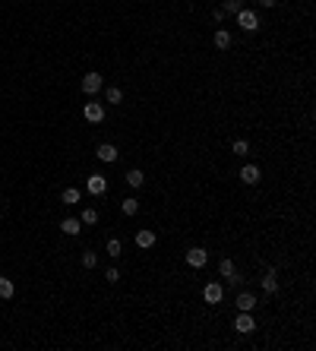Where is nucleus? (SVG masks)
<instances>
[{
    "mask_svg": "<svg viewBox=\"0 0 316 351\" xmlns=\"http://www.w3.org/2000/svg\"><path fill=\"white\" fill-rule=\"evenodd\" d=\"M120 212H123V215H136V212H139V200H133V196H127V200L120 203Z\"/></svg>",
    "mask_w": 316,
    "mask_h": 351,
    "instance_id": "nucleus-18",
    "label": "nucleus"
},
{
    "mask_svg": "<svg viewBox=\"0 0 316 351\" xmlns=\"http://www.w3.org/2000/svg\"><path fill=\"white\" fill-rule=\"evenodd\" d=\"M83 117H86L89 124H101V121H104V104H101V101H86Z\"/></svg>",
    "mask_w": 316,
    "mask_h": 351,
    "instance_id": "nucleus-4",
    "label": "nucleus"
},
{
    "mask_svg": "<svg viewBox=\"0 0 316 351\" xmlns=\"http://www.w3.org/2000/svg\"><path fill=\"white\" fill-rule=\"evenodd\" d=\"M256 4H260V7H266V10H272V7H275V0H256Z\"/></svg>",
    "mask_w": 316,
    "mask_h": 351,
    "instance_id": "nucleus-27",
    "label": "nucleus"
},
{
    "mask_svg": "<svg viewBox=\"0 0 316 351\" xmlns=\"http://www.w3.org/2000/svg\"><path fill=\"white\" fill-rule=\"evenodd\" d=\"M221 298H225V288H221L218 282H209V285L203 288V301H206V304H221Z\"/></svg>",
    "mask_w": 316,
    "mask_h": 351,
    "instance_id": "nucleus-8",
    "label": "nucleus"
},
{
    "mask_svg": "<svg viewBox=\"0 0 316 351\" xmlns=\"http://www.w3.org/2000/svg\"><path fill=\"white\" fill-rule=\"evenodd\" d=\"M101 86H104V76L101 73H86L83 76V92H86V95H98Z\"/></svg>",
    "mask_w": 316,
    "mask_h": 351,
    "instance_id": "nucleus-6",
    "label": "nucleus"
},
{
    "mask_svg": "<svg viewBox=\"0 0 316 351\" xmlns=\"http://www.w3.org/2000/svg\"><path fill=\"white\" fill-rule=\"evenodd\" d=\"M104 278H108L111 285H117V282H120V272H117V269H108V272H104Z\"/></svg>",
    "mask_w": 316,
    "mask_h": 351,
    "instance_id": "nucleus-26",
    "label": "nucleus"
},
{
    "mask_svg": "<svg viewBox=\"0 0 316 351\" xmlns=\"http://www.w3.org/2000/svg\"><path fill=\"white\" fill-rule=\"evenodd\" d=\"M234 16H237V26L243 32H256V29H260V16H256V10H250V7H240Z\"/></svg>",
    "mask_w": 316,
    "mask_h": 351,
    "instance_id": "nucleus-1",
    "label": "nucleus"
},
{
    "mask_svg": "<svg viewBox=\"0 0 316 351\" xmlns=\"http://www.w3.org/2000/svg\"><path fill=\"white\" fill-rule=\"evenodd\" d=\"M104 98H108L111 104H120L123 101V89L120 86H108V89H104Z\"/></svg>",
    "mask_w": 316,
    "mask_h": 351,
    "instance_id": "nucleus-17",
    "label": "nucleus"
},
{
    "mask_svg": "<svg viewBox=\"0 0 316 351\" xmlns=\"http://www.w3.org/2000/svg\"><path fill=\"white\" fill-rule=\"evenodd\" d=\"M83 266H86V269H95V266H98V253H95V250H86V253H83Z\"/></svg>",
    "mask_w": 316,
    "mask_h": 351,
    "instance_id": "nucleus-24",
    "label": "nucleus"
},
{
    "mask_svg": "<svg viewBox=\"0 0 316 351\" xmlns=\"http://www.w3.org/2000/svg\"><path fill=\"white\" fill-rule=\"evenodd\" d=\"M117 155H120V149H117L114 143H101V146L95 149V158H98V161H104V165L117 161Z\"/></svg>",
    "mask_w": 316,
    "mask_h": 351,
    "instance_id": "nucleus-5",
    "label": "nucleus"
},
{
    "mask_svg": "<svg viewBox=\"0 0 316 351\" xmlns=\"http://www.w3.org/2000/svg\"><path fill=\"white\" fill-rule=\"evenodd\" d=\"M209 263V253L203 247H190L186 250V266H193V269H203Z\"/></svg>",
    "mask_w": 316,
    "mask_h": 351,
    "instance_id": "nucleus-7",
    "label": "nucleus"
},
{
    "mask_svg": "<svg viewBox=\"0 0 316 351\" xmlns=\"http://www.w3.org/2000/svg\"><path fill=\"white\" fill-rule=\"evenodd\" d=\"M13 282H10V278H4V275H0V298H4V301H10V298H13Z\"/></svg>",
    "mask_w": 316,
    "mask_h": 351,
    "instance_id": "nucleus-21",
    "label": "nucleus"
},
{
    "mask_svg": "<svg viewBox=\"0 0 316 351\" xmlns=\"http://www.w3.org/2000/svg\"><path fill=\"white\" fill-rule=\"evenodd\" d=\"M127 184H130V187H136V190H139V187L146 184V174L139 171V168H130V171H127Z\"/></svg>",
    "mask_w": 316,
    "mask_h": 351,
    "instance_id": "nucleus-16",
    "label": "nucleus"
},
{
    "mask_svg": "<svg viewBox=\"0 0 316 351\" xmlns=\"http://www.w3.org/2000/svg\"><path fill=\"white\" fill-rule=\"evenodd\" d=\"M240 7H243V0H225V7H221V13H231V16H234V13H237Z\"/></svg>",
    "mask_w": 316,
    "mask_h": 351,
    "instance_id": "nucleus-25",
    "label": "nucleus"
},
{
    "mask_svg": "<svg viewBox=\"0 0 316 351\" xmlns=\"http://www.w3.org/2000/svg\"><path fill=\"white\" fill-rule=\"evenodd\" d=\"M231 152H234V155H240V158H247L250 155V143H247V139H237V143L231 146Z\"/></svg>",
    "mask_w": 316,
    "mask_h": 351,
    "instance_id": "nucleus-22",
    "label": "nucleus"
},
{
    "mask_svg": "<svg viewBox=\"0 0 316 351\" xmlns=\"http://www.w3.org/2000/svg\"><path fill=\"white\" fill-rule=\"evenodd\" d=\"M133 241H136V247H139V250H152V247H155V241H158V238H155V231L143 228V231H136V238H133Z\"/></svg>",
    "mask_w": 316,
    "mask_h": 351,
    "instance_id": "nucleus-9",
    "label": "nucleus"
},
{
    "mask_svg": "<svg viewBox=\"0 0 316 351\" xmlns=\"http://www.w3.org/2000/svg\"><path fill=\"white\" fill-rule=\"evenodd\" d=\"M79 221H83V225H98V209H83V215H79Z\"/></svg>",
    "mask_w": 316,
    "mask_h": 351,
    "instance_id": "nucleus-19",
    "label": "nucleus"
},
{
    "mask_svg": "<svg viewBox=\"0 0 316 351\" xmlns=\"http://www.w3.org/2000/svg\"><path fill=\"white\" fill-rule=\"evenodd\" d=\"M263 291H266V295H275V291H278V275H275V269H269V272L263 275Z\"/></svg>",
    "mask_w": 316,
    "mask_h": 351,
    "instance_id": "nucleus-13",
    "label": "nucleus"
},
{
    "mask_svg": "<svg viewBox=\"0 0 316 351\" xmlns=\"http://www.w3.org/2000/svg\"><path fill=\"white\" fill-rule=\"evenodd\" d=\"M60 200H64L67 206H76V203H79V190H76V187H67V190L60 193Z\"/></svg>",
    "mask_w": 316,
    "mask_h": 351,
    "instance_id": "nucleus-20",
    "label": "nucleus"
},
{
    "mask_svg": "<svg viewBox=\"0 0 316 351\" xmlns=\"http://www.w3.org/2000/svg\"><path fill=\"white\" fill-rule=\"evenodd\" d=\"M218 275H221V278H231V275H234V260H221V263H218Z\"/></svg>",
    "mask_w": 316,
    "mask_h": 351,
    "instance_id": "nucleus-23",
    "label": "nucleus"
},
{
    "mask_svg": "<svg viewBox=\"0 0 316 351\" xmlns=\"http://www.w3.org/2000/svg\"><path fill=\"white\" fill-rule=\"evenodd\" d=\"M212 44H215L218 51H228V48H231V32H228V29H218V32L212 35Z\"/></svg>",
    "mask_w": 316,
    "mask_h": 351,
    "instance_id": "nucleus-11",
    "label": "nucleus"
},
{
    "mask_svg": "<svg viewBox=\"0 0 316 351\" xmlns=\"http://www.w3.org/2000/svg\"><path fill=\"white\" fill-rule=\"evenodd\" d=\"M256 307V295L253 291H240L237 295V310H253Z\"/></svg>",
    "mask_w": 316,
    "mask_h": 351,
    "instance_id": "nucleus-14",
    "label": "nucleus"
},
{
    "mask_svg": "<svg viewBox=\"0 0 316 351\" xmlns=\"http://www.w3.org/2000/svg\"><path fill=\"white\" fill-rule=\"evenodd\" d=\"M60 231L70 234V238H76V234L83 231V221H79V218H64V221H60Z\"/></svg>",
    "mask_w": 316,
    "mask_h": 351,
    "instance_id": "nucleus-12",
    "label": "nucleus"
},
{
    "mask_svg": "<svg viewBox=\"0 0 316 351\" xmlns=\"http://www.w3.org/2000/svg\"><path fill=\"white\" fill-rule=\"evenodd\" d=\"M234 329H237L240 335H250L256 329V320H253V310H240L237 320H234Z\"/></svg>",
    "mask_w": 316,
    "mask_h": 351,
    "instance_id": "nucleus-2",
    "label": "nucleus"
},
{
    "mask_svg": "<svg viewBox=\"0 0 316 351\" xmlns=\"http://www.w3.org/2000/svg\"><path fill=\"white\" fill-rule=\"evenodd\" d=\"M104 250H108L111 260H120V253H123V241H120V238H111L108 244H104Z\"/></svg>",
    "mask_w": 316,
    "mask_h": 351,
    "instance_id": "nucleus-15",
    "label": "nucleus"
},
{
    "mask_svg": "<svg viewBox=\"0 0 316 351\" xmlns=\"http://www.w3.org/2000/svg\"><path fill=\"white\" fill-rule=\"evenodd\" d=\"M86 190L92 196H104L108 193V178L104 174H92V178H86Z\"/></svg>",
    "mask_w": 316,
    "mask_h": 351,
    "instance_id": "nucleus-3",
    "label": "nucleus"
},
{
    "mask_svg": "<svg viewBox=\"0 0 316 351\" xmlns=\"http://www.w3.org/2000/svg\"><path fill=\"white\" fill-rule=\"evenodd\" d=\"M240 181L247 184V187L260 184V168H256V165H243V168H240Z\"/></svg>",
    "mask_w": 316,
    "mask_h": 351,
    "instance_id": "nucleus-10",
    "label": "nucleus"
}]
</instances>
